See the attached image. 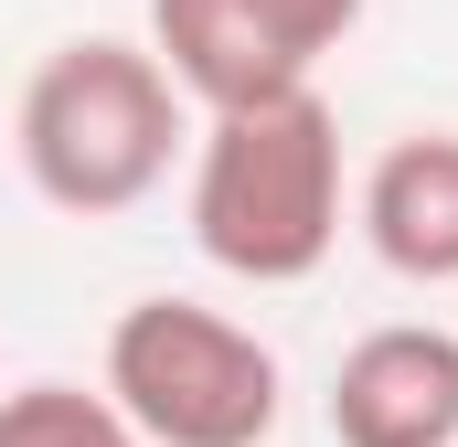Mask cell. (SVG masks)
<instances>
[{"label":"cell","mask_w":458,"mask_h":447,"mask_svg":"<svg viewBox=\"0 0 458 447\" xmlns=\"http://www.w3.org/2000/svg\"><path fill=\"white\" fill-rule=\"evenodd\" d=\"M362 21V0H149V54L182 86V107L225 117L267 97H310Z\"/></svg>","instance_id":"277c9868"},{"label":"cell","mask_w":458,"mask_h":447,"mask_svg":"<svg viewBox=\"0 0 458 447\" xmlns=\"http://www.w3.org/2000/svg\"><path fill=\"white\" fill-rule=\"evenodd\" d=\"M362 245L405 288H458V128H405L362 171Z\"/></svg>","instance_id":"8992f818"},{"label":"cell","mask_w":458,"mask_h":447,"mask_svg":"<svg viewBox=\"0 0 458 447\" xmlns=\"http://www.w3.org/2000/svg\"><path fill=\"white\" fill-rule=\"evenodd\" d=\"M331 437L342 447H458V331L384 320L331 373Z\"/></svg>","instance_id":"5b68a950"},{"label":"cell","mask_w":458,"mask_h":447,"mask_svg":"<svg viewBox=\"0 0 458 447\" xmlns=\"http://www.w3.org/2000/svg\"><path fill=\"white\" fill-rule=\"evenodd\" d=\"M97 394L139 426V447H267L277 416H288L277 351L245 320L203 309V299H139V309H117Z\"/></svg>","instance_id":"3957f363"},{"label":"cell","mask_w":458,"mask_h":447,"mask_svg":"<svg viewBox=\"0 0 458 447\" xmlns=\"http://www.w3.org/2000/svg\"><path fill=\"white\" fill-rule=\"evenodd\" d=\"M21 171H32V192L54 203V214H128V203H149L160 181H171V160H182V86L160 75V54L149 43H117V32H86V43H64V54H43L32 64V86H21Z\"/></svg>","instance_id":"7a4b0ae2"},{"label":"cell","mask_w":458,"mask_h":447,"mask_svg":"<svg viewBox=\"0 0 458 447\" xmlns=\"http://www.w3.org/2000/svg\"><path fill=\"white\" fill-rule=\"evenodd\" d=\"M0 447H139V426L86 384H21L0 394Z\"/></svg>","instance_id":"52a82bcc"},{"label":"cell","mask_w":458,"mask_h":447,"mask_svg":"<svg viewBox=\"0 0 458 447\" xmlns=\"http://www.w3.org/2000/svg\"><path fill=\"white\" fill-rule=\"evenodd\" d=\"M192 245L245 288H299L342 245V117L331 97L225 107L192 139Z\"/></svg>","instance_id":"6da1fadb"}]
</instances>
